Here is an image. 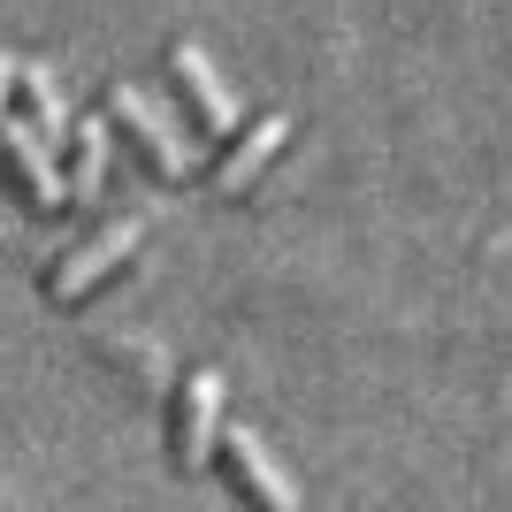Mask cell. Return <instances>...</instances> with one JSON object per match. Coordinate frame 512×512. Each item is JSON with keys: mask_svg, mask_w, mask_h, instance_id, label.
Here are the masks:
<instances>
[{"mask_svg": "<svg viewBox=\"0 0 512 512\" xmlns=\"http://www.w3.org/2000/svg\"><path fill=\"white\" fill-rule=\"evenodd\" d=\"M214 436H222V375H214V367H192L184 390H176V421H169L176 467H207Z\"/></svg>", "mask_w": 512, "mask_h": 512, "instance_id": "obj_4", "label": "cell"}, {"mask_svg": "<svg viewBox=\"0 0 512 512\" xmlns=\"http://www.w3.org/2000/svg\"><path fill=\"white\" fill-rule=\"evenodd\" d=\"M0 161H8V176L23 184V199H31L39 214H62V207H69L62 153L39 138V123H16V115H0Z\"/></svg>", "mask_w": 512, "mask_h": 512, "instance_id": "obj_3", "label": "cell"}, {"mask_svg": "<svg viewBox=\"0 0 512 512\" xmlns=\"http://www.w3.org/2000/svg\"><path fill=\"white\" fill-rule=\"evenodd\" d=\"M107 107H115V123H123L130 138L146 146V161H153L161 176H192V169H199V146L184 138V123H176V115H169L161 100H153V92L115 85V92H107Z\"/></svg>", "mask_w": 512, "mask_h": 512, "instance_id": "obj_1", "label": "cell"}, {"mask_svg": "<svg viewBox=\"0 0 512 512\" xmlns=\"http://www.w3.org/2000/svg\"><path fill=\"white\" fill-rule=\"evenodd\" d=\"M169 77H176V85H184V92H192L199 123H207L214 138H230V130H237V100H230V85H222V69L207 62V46L176 39V46H169Z\"/></svg>", "mask_w": 512, "mask_h": 512, "instance_id": "obj_6", "label": "cell"}, {"mask_svg": "<svg viewBox=\"0 0 512 512\" xmlns=\"http://www.w3.org/2000/svg\"><path fill=\"white\" fill-rule=\"evenodd\" d=\"M16 92L31 100V123H39V138H46L54 153H69V138H77V115H69L62 85H54L39 62H23V69H16Z\"/></svg>", "mask_w": 512, "mask_h": 512, "instance_id": "obj_7", "label": "cell"}, {"mask_svg": "<svg viewBox=\"0 0 512 512\" xmlns=\"http://www.w3.org/2000/svg\"><path fill=\"white\" fill-rule=\"evenodd\" d=\"M138 237H146V214H123V222H107L92 245H77V253H69L62 268L46 276V299H54V306H77L85 291H100V283L115 276L130 253H138Z\"/></svg>", "mask_w": 512, "mask_h": 512, "instance_id": "obj_2", "label": "cell"}, {"mask_svg": "<svg viewBox=\"0 0 512 512\" xmlns=\"http://www.w3.org/2000/svg\"><path fill=\"white\" fill-rule=\"evenodd\" d=\"M214 451H222V467H230V490H237V497L276 505V512L299 505V482H291V474L268 459V444H260L253 428H222V436H214Z\"/></svg>", "mask_w": 512, "mask_h": 512, "instance_id": "obj_5", "label": "cell"}, {"mask_svg": "<svg viewBox=\"0 0 512 512\" xmlns=\"http://www.w3.org/2000/svg\"><path fill=\"white\" fill-rule=\"evenodd\" d=\"M69 153H77V169H69V199L92 207V199H100V176H107V123H77Z\"/></svg>", "mask_w": 512, "mask_h": 512, "instance_id": "obj_9", "label": "cell"}, {"mask_svg": "<svg viewBox=\"0 0 512 512\" xmlns=\"http://www.w3.org/2000/svg\"><path fill=\"white\" fill-rule=\"evenodd\" d=\"M283 138H291V123H283V115H260V123L245 130V146H230V161L214 169V192H245V184L268 169V153H276Z\"/></svg>", "mask_w": 512, "mask_h": 512, "instance_id": "obj_8", "label": "cell"}, {"mask_svg": "<svg viewBox=\"0 0 512 512\" xmlns=\"http://www.w3.org/2000/svg\"><path fill=\"white\" fill-rule=\"evenodd\" d=\"M16 69H23L16 54H0V115H8V92H16Z\"/></svg>", "mask_w": 512, "mask_h": 512, "instance_id": "obj_10", "label": "cell"}]
</instances>
